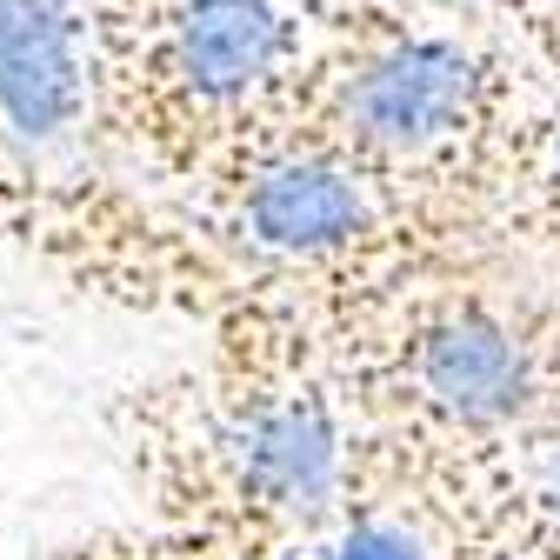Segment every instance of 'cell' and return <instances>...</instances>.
<instances>
[{
	"label": "cell",
	"mask_w": 560,
	"mask_h": 560,
	"mask_svg": "<svg viewBox=\"0 0 560 560\" xmlns=\"http://www.w3.org/2000/svg\"><path fill=\"white\" fill-rule=\"evenodd\" d=\"M88 0H0V133L60 148L88 127Z\"/></svg>",
	"instance_id": "obj_1"
},
{
	"label": "cell",
	"mask_w": 560,
	"mask_h": 560,
	"mask_svg": "<svg viewBox=\"0 0 560 560\" xmlns=\"http://www.w3.org/2000/svg\"><path fill=\"white\" fill-rule=\"evenodd\" d=\"M267 560H441V540L407 501H340Z\"/></svg>",
	"instance_id": "obj_2"
}]
</instances>
